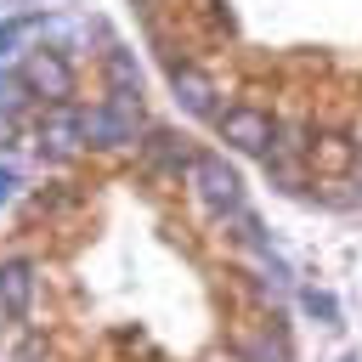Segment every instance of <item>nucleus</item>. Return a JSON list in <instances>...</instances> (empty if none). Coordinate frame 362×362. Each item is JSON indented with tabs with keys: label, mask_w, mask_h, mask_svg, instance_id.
I'll use <instances>...</instances> for the list:
<instances>
[{
	"label": "nucleus",
	"mask_w": 362,
	"mask_h": 362,
	"mask_svg": "<svg viewBox=\"0 0 362 362\" xmlns=\"http://www.w3.org/2000/svg\"><path fill=\"white\" fill-rule=\"evenodd\" d=\"M170 90H175V107L181 113H192V119H221V90H215V79L209 74H198L192 62H175L170 57Z\"/></svg>",
	"instance_id": "obj_6"
},
{
	"label": "nucleus",
	"mask_w": 362,
	"mask_h": 362,
	"mask_svg": "<svg viewBox=\"0 0 362 362\" xmlns=\"http://www.w3.org/2000/svg\"><path fill=\"white\" fill-rule=\"evenodd\" d=\"M28 96H34V90H28V79H23V74H0V113H17Z\"/></svg>",
	"instance_id": "obj_11"
},
{
	"label": "nucleus",
	"mask_w": 362,
	"mask_h": 362,
	"mask_svg": "<svg viewBox=\"0 0 362 362\" xmlns=\"http://www.w3.org/2000/svg\"><path fill=\"white\" fill-rule=\"evenodd\" d=\"M187 187H192L198 204L215 209V215H238V209H243V181H238V170H232L221 153H192V158H187Z\"/></svg>",
	"instance_id": "obj_2"
},
{
	"label": "nucleus",
	"mask_w": 362,
	"mask_h": 362,
	"mask_svg": "<svg viewBox=\"0 0 362 362\" xmlns=\"http://www.w3.org/2000/svg\"><path fill=\"white\" fill-rule=\"evenodd\" d=\"M102 74H107V90H130V96H141V68H136V57H130L124 45H113V51L102 57Z\"/></svg>",
	"instance_id": "obj_10"
},
{
	"label": "nucleus",
	"mask_w": 362,
	"mask_h": 362,
	"mask_svg": "<svg viewBox=\"0 0 362 362\" xmlns=\"http://www.w3.org/2000/svg\"><path fill=\"white\" fill-rule=\"evenodd\" d=\"M136 6H147V0H136Z\"/></svg>",
	"instance_id": "obj_15"
},
{
	"label": "nucleus",
	"mask_w": 362,
	"mask_h": 362,
	"mask_svg": "<svg viewBox=\"0 0 362 362\" xmlns=\"http://www.w3.org/2000/svg\"><path fill=\"white\" fill-rule=\"evenodd\" d=\"M23 79H28V90L40 96V102H68L74 96V62L62 57V51H28L23 57Z\"/></svg>",
	"instance_id": "obj_4"
},
{
	"label": "nucleus",
	"mask_w": 362,
	"mask_h": 362,
	"mask_svg": "<svg viewBox=\"0 0 362 362\" xmlns=\"http://www.w3.org/2000/svg\"><path fill=\"white\" fill-rule=\"evenodd\" d=\"M141 147H147V164H153V170H181V164L192 158V153H187V141H181L175 130H164V124H158V130H147V141H141Z\"/></svg>",
	"instance_id": "obj_8"
},
{
	"label": "nucleus",
	"mask_w": 362,
	"mask_h": 362,
	"mask_svg": "<svg viewBox=\"0 0 362 362\" xmlns=\"http://www.w3.org/2000/svg\"><path fill=\"white\" fill-rule=\"evenodd\" d=\"M356 158H362V153H356Z\"/></svg>",
	"instance_id": "obj_16"
},
{
	"label": "nucleus",
	"mask_w": 362,
	"mask_h": 362,
	"mask_svg": "<svg viewBox=\"0 0 362 362\" xmlns=\"http://www.w3.org/2000/svg\"><path fill=\"white\" fill-rule=\"evenodd\" d=\"M11 192H17V170L0 164V204H11Z\"/></svg>",
	"instance_id": "obj_14"
},
{
	"label": "nucleus",
	"mask_w": 362,
	"mask_h": 362,
	"mask_svg": "<svg viewBox=\"0 0 362 362\" xmlns=\"http://www.w3.org/2000/svg\"><path fill=\"white\" fill-rule=\"evenodd\" d=\"M215 124H221V141H232L238 153H260V158H266V153L277 147V119H272L266 107L238 102V107H226Z\"/></svg>",
	"instance_id": "obj_3"
},
{
	"label": "nucleus",
	"mask_w": 362,
	"mask_h": 362,
	"mask_svg": "<svg viewBox=\"0 0 362 362\" xmlns=\"http://www.w3.org/2000/svg\"><path fill=\"white\" fill-rule=\"evenodd\" d=\"M79 147H85V113L74 102H45V113H40V153L74 158Z\"/></svg>",
	"instance_id": "obj_5"
},
{
	"label": "nucleus",
	"mask_w": 362,
	"mask_h": 362,
	"mask_svg": "<svg viewBox=\"0 0 362 362\" xmlns=\"http://www.w3.org/2000/svg\"><path fill=\"white\" fill-rule=\"evenodd\" d=\"M300 305H305L317 322H328V328L339 322V305H334V294H322V288H305V294H300Z\"/></svg>",
	"instance_id": "obj_12"
},
{
	"label": "nucleus",
	"mask_w": 362,
	"mask_h": 362,
	"mask_svg": "<svg viewBox=\"0 0 362 362\" xmlns=\"http://www.w3.org/2000/svg\"><path fill=\"white\" fill-rule=\"evenodd\" d=\"M28 305H34V260L11 255V260H0V311L28 317Z\"/></svg>",
	"instance_id": "obj_7"
},
{
	"label": "nucleus",
	"mask_w": 362,
	"mask_h": 362,
	"mask_svg": "<svg viewBox=\"0 0 362 362\" xmlns=\"http://www.w3.org/2000/svg\"><path fill=\"white\" fill-rule=\"evenodd\" d=\"M243 362H288V345H283L277 334H260V339L243 351Z\"/></svg>",
	"instance_id": "obj_13"
},
{
	"label": "nucleus",
	"mask_w": 362,
	"mask_h": 362,
	"mask_svg": "<svg viewBox=\"0 0 362 362\" xmlns=\"http://www.w3.org/2000/svg\"><path fill=\"white\" fill-rule=\"evenodd\" d=\"M40 28H45V17H11V23H0V74L23 57V45H28Z\"/></svg>",
	"instance_id": "obj_9"
},
{
	"label": "nucleus",
	"mask_w": 362,
	"mask_h": 362,
	"mask_svg": "<svg viewBox=\"0 0 362 362\" xmlns=\"http://www.w3.org/2000/svg\"><path fill=\"white\" fill-rule=\"evenodd\" d=\"M136 136H141V96L130 90H107V102L85 113V147L113 153V147H130Z\"/></svg>",
	"instance_id": "obj_1"
}]
</instances>
